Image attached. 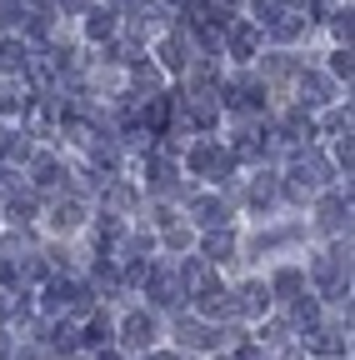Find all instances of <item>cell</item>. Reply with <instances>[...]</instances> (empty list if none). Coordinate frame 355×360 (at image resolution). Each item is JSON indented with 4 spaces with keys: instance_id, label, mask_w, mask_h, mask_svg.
<instances>
[{
    "instance_id": "6da1fadb",
    "label": "cell",
    "mask_w": 355,
    "mask_h": 360,
    "mask_svg": "<svg viewBox=\"0 0 355 360\" xmlns=\"http://www.w3.org/2000/svg\"><path fill=\"white\" fill-rule=\"evenodd\" d=\"M186 165H191V175H210V180H226V175L235 170V155H231L226 146H220V141H200V146H191Z\"/></svg>"
},
{
    "instance_id": "7a4b0ae2",
    "label": "cell",
    "mask_w": 355,
    "mask_h": 360,
    "mask_svg": "<svg viewBox=\"0 0 355 360\" xmlns=\"http://www.w3.org/2000/svg\"><path fill=\"white\" fill-rule=\"evenodd\" d=\"M186 120L191 125H200V130H210L215 120H220V90L215 85H195V90H186Z\"/></svg>"
},
{
    "instance_id": "3957f363",
    "label": "cell",
    "mask_w": 355,
    "mask_h": 360,
    "mask_svg": "<svg viewBox=\"0 0 355 360\" xmlns=\"http://www.w3.org/2000/svg\"><path fill=\"white\" fill-rule=\"evenodd\" d=\"M290 186H295V191H321V186H330V165H325V155L300 150L295 165H290Z\"/></svg>"
},
{
    "instance_id": "277c9868",
    "label": "cell",
    "mask_w": 355,
    "mask_h": 360,
    "mask_svg": "<svg viewBox=\"0 0 355 360\" xmlns=\"http://www.w3.org/2000/svg\"><path fill=\"white\" fill-rule=\"evenodd\" d=\"M220 45L231 51V60L250 65L255 51H260V25H250V20H231V25H226V40H220Z\"/></svg>"
},
{
    "instance_id": "5b68a950",
    "label": "cell",
    "mask_w": 355,
    "mask_h": 360,
    "mask_svg": "<svg viewBox=\"0 0 355 360\" xmlns=\"http://www.w3.org/2000/svg\"><path fill=\"white\" fill-rule=\"evenodd\" d=\"M175 281H181V295L200 300L205 290H215V276H210V260L205 255H186V265L175 270Z\"/></svg>"
},
{
    "instance_id": "8992f818",
    "label": "cell",
    "mask_w": 355,
    "mask_h": 360,
    "mask_svg": "<svg viewBox=\"0 0 355 360\" xmlns=\"http://www.w3.org/2000/svg\"><path fill=\"white\" fill-rule=\"evenodd\" d=\"M220 101H226V105H235V110H260V105H265V80L240 75V80H231L226 90H220Z\"/></svg>"
},
{
    "instance_id": "52a82bcc",
    "label": "cell",
    "mask_w": 355,
    "mask_h": 360,
    "mask_svg": "<svg viewBox=\"0 0 355 360\" xmlns=\"http://www.w3.org/2000/svg\"><path fill=\"white\" fill-rule=\"evenodd\" d=\"M175 335H181V345H186V350H215V345H226V330H220V326L186 321V315H181V326H175Z\"/></svg>"
},
{
    "instance_id": "ba28073f",
    "label": "cell",
    "mask_w": 355,
    "mask_h": 360,
    "mask_svg": "<svg viewBox=\"0 0 355 360\" xmlns=\"http://www.w3.org/2000/svg\"><path fill=\"white\" fill-rule=\"evenodd\" d=\"M295 85H300V105H330L335 101V80L321 70H300Z\"/></svg>"
},
{
    "instance_id": "9c48e42d",
    "label": "cell",
    "mask_w": 355,
    "mask_h": 360,
    "mask_svg": "<svg viewBox=\"0 0 355 360\" xmlns=\"http://www.w3.org/2000/svg\"><path fill=\"white\" fill-rule=\"evenodd\" d=\"M120 340L130 345V350H150V340H155V321L146 310H130L125 321H120Z\"/></svg>"
},
{
    "instance_id": "30bf717a",
    "label": "cell",
    "mask_w": 355,
    "mask_h": 360,
    "mask_svg": "<svg viewBox=\"0 0 355 360\" xmlns=\"http://www.w3.org/2000/svg\"><path fill=\"white\" fill-rule=\"evenodd\" d=\"M305 350H316V355H345V326H310L305 330Z\"/></svg>"
},
{
    "instance_id": "8fae6325",
    "label": "cell",
    "mask_w": 355,
    "mask_h": 360,
    "mask_svg": "<svg viewBox=\"0 0 355 360\" xmlns=\"http://www.w3.org/2000/svg\"><path fill=\"white\" fill-rule=\"evenodd\" d=\"M231 305H235V315H265V310H271V290H265L260 281H245L231 295Z\"/></svg>"
},
{
    "instance_id": "7c38bea8",
    "label": "cell",
    "mask_w": 355,
    "mask_h": 360,
    "mask_svg": "<svg viewBox=\"0 0 355 360\" xmlns=\"http://www.w3.org/2000/svg\"><path fill=\"white\" fill-rule=\"evenodd\" d=\"M150 300L155 305H181V281H175V270H160V265H150Z\"/></svg>"
},
{
    "instance_id": "4fadbf2b",
    "label": "cell",
    "mask_w": 355,
    "mask_h": 360,
    "mask_svg": "<svg viewBox=\"0 0 355 360\" xmlns=\"http://www.w3.org/2000/svg\"><path fill=\"white\" fill-rule=\"evenodd\" d=\"M321 225L335 236V231H350V191L345 195H325L321 200Z\"/></svg>"
},
{
    "instance_id": "5bb4252c",
    "label": "cell",
    "mask_w": 355,
    "mask_h": 360,
    "mask_svg": "<svg viewBox=\"0 0 355 360\" xmlns=\"http://www.w3.org/2000/svg\"><path fill=\"white\" fill-rule=\"evenodd\" d=\"M191 210H195V220H200V225H210V231H220V225L231 220V205H226V200H215V195H195V200H191Z\"/></svg>"
},
{
    "instance_id": "9a60e30c",
    "label": "cell",
    "mask_w": 355,
    "mask_h": 360,
    "mask_svg": "<svg viewBox=\"0 0 355 360\" xmlns=\"http://www.w3.org/2000/svg\"><path fill=\"white\" fill-rule=\"evenodd\" d=\"M136 186H125V180H110V186H105V215H130V210H136Z\"/></svg>"
},
{
    "instance_id": "2e32d148",
    "label": "cell",
    "mask_w": 355,
    "mask_h": 360,
    "mask_svg": "<svg viewBox=\"0 0 355 360\" xmlns=\"http://www.w3.org/2000/svg\"><path fill=\"white\" fill-rule=\"evenodd\" d=\"M85 35H91V40H110L115 35V11L110 6H91V11H85Z\"/></svg>"
},
{
    "instance_id": "e0dca14e",
    "label": "cell",
    "mask_w": 355,
    "mask_h": 360,
    "mask_svg": "<svg viewBox=\"0 0 355 360\" xmlns=\"http://www.w3.org/2000/svg\"><path fill=\"white\" fill-rule=\"evenodd\" d=\"M195 310H200V315H210V321H220V315H235L231 290H220V285H215V290H205V295L195 300Z\"/></svg>"
},
{
    "instance_id": "ac0fdd59",
    "label": "cell",
    "mask_w": 355,
    "mask_h": 360,
    "mask_svg": "<svg viewBox=\"0 0 355 360\" xmlns=\"http://www.w3.org/2000/svg\"><path fill=\"white\" fill-rule=\"evenodd\" d=\"M30 165H35V186H40V191H51V186H60V160H56V155H46V150H35V155H30Z\"/></svg>"
},
{
    "instance_id": "d6986e66",
    "label": "cell",
    "mask_w": 355,
    "mask_h": 360,
    "mask_svg": "<svg viewBox=\"0 0 355 360\" xmlns=\"http://www.w3.org/2000/svg\"><path fill=\"white\" fill-rule=\"evenodd\" d=\"M25 60H30L25 40H0V70H6V75H20V70H25Z\"/></svg>"
},
{
    "instance_id": "ffe728a7",
    "label": "cell",
    "mask_w": 355,
    "mask_h": 360,
    "mask_svg": "<svg viewBox=\"0 0 355 360\" xmlns=\"http://www.w3.org/2000/svg\"><path fill=\"white\" fill-rule=\"evenodd\" d=\"M305 290V276L300 270H276V281H271V295H280V300H295Z\"/></svg>"
},
{
    "instance_id": "44dd1931",
    "label": "cell",
    "mask_w": 355,
    "mask_h": 360,
    "mask_svg": "<svg viewBox=\"0 0 355 360\" xmlns=\"http://www.w3.org/2000/svg\"><path fill=\"white\" fill-rule=\"evenodd\" d=\"M235 255V236L231 231H210L205 236V260H231Z\"/></svg>"
},
{
    "instance_id": "7402d4cb",
    "label": "cell",
    "mask_w": 355,
    "mask_h": 360,
    "mask_svg": "<svg viewBox=\"0 0 355 360\" xmlns=\"http://www.w3.org/2000/svg\"><path fill=\"white\" fill-rule=\"evenodd\" d=\"M35 96H30V90H20L15 80H0V110H25Z\"/></svg>"
},
{
    "instance_id": "603a6c76",
    "label": "cell",
    "mask_w": 355,
    "mask_h": 360,
    "mask_svg": "<svg viewBox=\"0 0 355 360\" xmlns=\"http://www.w3.org/2000/svg\"><path fill=\"white\" fill-rule=\"evenodd\" d=\"M250 205H255V210H271V205H276V175L260 170V180L250 186Z\"/></svg>"
},
{
    "instance_id": "cb8c5ba5",
    "label": "cell",
    "mask_w": 355,
    "mask_h": 360,
    "mask_svg": "<svg viewBox=\"0 0 355 360\" xmlns=\"http://www.w3.org/2000/svg\"><path fill=\"white\" fill-rule=\"evenodd\" d=\"M51 220H56V231H75V225L85 220V210H80V200H60L51 210Z\"/></svg>"
},
{
    "instance_id": "d4e9b609",
    "label": "cell",
    "mask_w": 355,
    "mask_h": 360,
    "mask_svg": "<svg viewBox=\"0 0 355 360\" xmlns=\"http://www.w3.org/2000/svg\"><path fill=\"white\" fill-rule=\"evenodd\" d=\"M160 60H165V70H186V60H191L186 56V40H175V35L160 40Z\"/></svg>"
},
{
    "instance_id": "484cf974",
    "label": "cell",
    "mask_w": 355,
    "mask_h": 360,
    "mask_svg": "<svg viewBox=\"0 0 355 360\" xmlns=\"http://www.w3.org/2000/svg\"><path fill=\"white\" fill-rule=\"evenodd\" d=\"M265 30H271L276 40H295V35L305 30V15H290V11H285L280 20H271V25H265Z\"/></svg>"
},
{
    "instance_id": "4316f807",
    "label": "cell",
    "mask_w": 355,
    "mask_h": 360,
    "mask_svg": "<svg viewBox=\"0 0 355 360\" xmlns=\"http://www.w3.org/2000/svg\"><path fill=\"white\" fill-rule=\"evenodd\" d=\"M91 290H101V295L120 290V276H115V265H110V260H101V265H96V276H91Z\"/></svg>"
},
{
    "instance_id": "83f0119b",
    "label": "cell",
    "mask_w": 355,
    "mask_h": 360,
    "mask_svg": "<svg viewBox=\"0 0 355 360\" xmlns=\"http://www.w3.org/2000/svg\"><path fill=\"white\" fill-rule=\"evenodd\" d=\"M136 90H146V101H150V96H160V70H155V65H146V60H136Z\"/></svg>"
},
{
    "instance_id": "f1b7e54d",
    "label": "cell",
    "mask_w": 355,
    "mask_h": 360,
    "mask_svg": "<svg viewBox=\"0 0 355 360\" xmlns=\"http://www.w3.org/2000/svg\"><path fill=\"white\" fill-rule=\"evenodd\" d=\"M51 345H56V350H75V345H80V326H75V321H60V326L51 330Z\"/></svg>"
},
{
    "instance_id": "f546056e",
    "label": "cell",
    "mask_w": 355,
    "mask_h": 360,
    "mask_svg": "<svg viewBox=\"0 0 355 360\" xmlns=\"http://www.w3.org/2000/svg\"><path fill=\"white\" fill-rule=\"evenodd\" d=\"M250 6H255V20H250V25H260V30L271 25V20H280V15H285L280 0H250Z\"/></svg>"
},
{
    "instance_id": "4dcf8cb0",
    "label": "cell",
    "mask_w": 355,
    "mask_h": 360,
    "mask_svg": "<svg viewBox=\"0 0 355 360\" xmlns=\"http://www.w3.org/2000/svg\"><path fill=\"white\" fill-rule=\"evenodd\" d=\"M321 130H325V135H350V110H325Z\"/></svg>"
},
{
    "instance_id": "1f68e13d",
    "label": "cell",
    "mask_w": 355,
    "mask_h": 360,
    "mask_svg": "<svg viewBox=\"0 0 355 360\" xmlns=\"http://www.w3.org/2000/svg\"><path fill=\"white\" fill-rule=\"evenodd\" d=\"M316 315H321L316 295H295V321H300V326H316Z\"/></svg>"
},
{
    "instance_id": "d6a6232c",
    "label": "cell",
    "mask_w": 355,
    "mask_h": 360,
    "mask_svg": "<svg viewBox=\"0 0 355 360\" xmlns=\"http://www.w3.org/2000/svg\"><path fill=\"white\" fill-rule=\"evenodd\" d=\"M15 310H25V300H20V290H0V321H6V315H15Z\"/></svg>"
},
{
    "instance_id": "836d02e7",
    "label": "cell",
    "mask_w": 355,
    "mask_h": 360,
    "mask_svg": "<svg viewBox=\"0 0 355 360\" xmlns=\"http://www.w3.org/2000/svg\"><path fill=\"white\" fill-rule=\"evenodd\" d=\"M165 245L170 250H186L191 245V231H186V225H165Z\"/></svg>"
},
{
    "instance_id": "e575fe53",
    "label": "cell",
    "mask_w": 355,
    "mask_h": 360,
    "mask_svg": "<svg viewBox=\"0 0 355 360\" xmlns=\"http://www.w3.org/2000/svg\"><path fill=\"white\" fill-rule=\"evenodd\" d=\"M25 15H20V6L15 0H0V30H11V25H20Z\"/></svg>"
},
{
    "instance_id": "d590c367",
    "label": "cell",
    "mask_w": 355,
    "mask_h": 360,
    "mask_svg": "<svg viewBox=\"0 0 355 360\" xmlns=\"http://www.w3.org/2000/svg\"><path fill=\"white\" fill-rule=\"evenodd\" d=\"M330 70H335V75H345V80H350V70H355V60H350V45H340V51H335V56H330Z\"/></svg>"
},
{
    "instance_id": "8d00e7d4",
    "label": "cell",
    "mask_w": 355,
    "mask_h": 360,
    "mask_svg": "<svg viewBox=\"0 0 355 360\" xmlns=\"http://www.w3.org/2000/svg\"><path fill=\"white\" fill-rule=\"evenodd\" d=\"M350 25H355V20H350V11H335V15H330V30L340 35V45H350Z\"/></svg>"
},
{
    "instance_id": "74e56055",
    "label": "cell",
    "mask_w": 355,
    "mask_h": 360,
    "mask_svg": "<svg viewBox=\"0 0 355 360\" xmlns=\"http://www.w3.org/2000/svg\"><path fill=\"white\" fill-rule=\"evenodd\" d=\"M265 75H295V60H285V56H271V60H265Z\"/></svg>"
},
{
    "instance_id": "f35d334b",
    "label": "cell",
    "mask_w": 355,
    "mask_h": 360,
    "mask_svg": "<svg viewBox=\"0 0 355 360\" xmlns=\"http://www.w3.org/2000/svg\"><path fill=\"white\" fill-rule=\"evenodd\" d=\"M335 160H340V170L350 175V160H355V155H350V135H340V141H335Z\"/></svg>"
},
{
    "instance_id": "ab89813d",
    "label": "cell",
    "mask_w": 355,
    "mask_h": 360,
    "mask_svg": "<svg viewBox=\"0 0 355 360\" xmlns=\"http://www.w3.org/2000/svg\"><path fill=\"white\" fill-rule=\"evenodd\" d=\"M231 360H265V350H260V345H240Z\"/></svg>"
},
{
    "instance_id": "60d3db41",
    "label": "cell",
    "mask_w": 355,
    "mask_h": 360,
    "mask_svg": "<svg viewBox=\"0 0 355 360\" xmlns=\"http://www.w3.org/2000/svg\"><path fill=\"white\" fill-rule=\"evenodd\" d=\"M11 281H15V265H11V260H0V290H6Z\"/></svg>"
},
{
    "instance_id": "b9f144b4",
    "label": "cell",
    "mask_w": 355,
    "mask_h": 360,
    "mask_svg": "<svg viewBox=\"0 0 355 360\" xmlns=\"http://www.w3.org/2000/svg\"><path fill=\"white\" fill-rule=\"evenodd\" d=\"M60 11H91V0H56Z\"/></svg>"
},
{
    "instance_id": "7bdbcfd3",
    "label": "cell",
    "mask_w": 355,
    "mask_h": 360,
    "mask_svg": "<svg viewBox=\"0 0 355 360\" xmlns=\"http://www.w3.org/2000/svg\"><path fill=\"white\" fill-rule=\"evenodd\" d=\"M141 360H181V355H160V350H150V355H141Z\"/></svg>"
},
{
    "instance_id": "ee69618b",
    "label": "cell",
    "mask_w": 355,
    "mask_h": 360,
    "mask_svg": "<svg viewBox=\"0 0 355 360\" xmlns=\"http://www.w3.org/2000/svg\"><path fill=\"white\" fill-rule=\"evenodd\" d=\"M96 360H120V355L115 350H96Z\"/></svg>"
},
{
    "instance_id": "f6af8a7d",
    "label": "cell",
    "mask_w": 355,
    "mask_h": 360,
    "mask_svg": "<svg viewBox=\"0 0 355 360\" xmlns=\"http://www.w3.org/2000/svg\"><path fill=\"white\" fill-rule=\"evenodd\" d=\"M20 360H35V355H25V350H20Z\"/></svg>"
},
{
    "instance_id": "bcb514c9",
    "label": "cell",
    "mask_w": 355,
    "mask_h": 360,
    "mask_svg": "<svg viewBox=\"0 0 355 360\" xmlns=\"http://www.w3.org/2000/svg\"><path fill=\"white\" fill-rule=\"evenodd\" d=\"M0 360H6V355H0Z\"/></svg>"
}]
</instances>
